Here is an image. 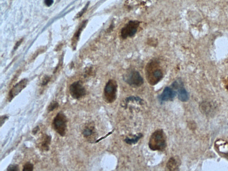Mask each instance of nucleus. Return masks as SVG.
Wrapping results in <instances>:
<instances>
[{"label":"nucleus","mask_w":228,"mask_h":171,"mask_svg":"<svg viewBox=\"0 0 228 171\" xmlns=\"http://www.w3.org/2000/svg\"><path fill=\"white\" fill-rule=\"evenodd\" d=\"M146 78L150 85H156L162 79L163 76L162 70L158 62L155 60L148 63L146 68Z\"/></svg>","instance_id":"obj_1"},{"label":"nucleus","mask_w":228,"mask_h":171,"mask_svg":"<svg viewBox=\"0 0 228 171\" xmlns=\"http://www.w3.org/2000/svg\"><path fill=\"white\" fill-rule=\"evenodd\" d=\"M148 144L150 149L153 151H162L165 149L166 140L162 130H157L152 133Z\"/></svg>","instance_id":"obj_2"},{"label":"nucleus","mask_w":228,"mask_h":171,"mask_svg":"<svg viewBox=\"0 0 228 171\" xmlns=\"http://www.w3.org/2000/svg\"><path fill=\"white\" fill-rule=\"evenodd\" d=\"M67 122V118L62 112L58 113L53 120V128L62 136H64L66 135Z\"/></svg>","instance_id":"obj_3"},{"label":"nucleus","mask_w":228,"mask_h":171,"mask_svg":"<svg viewBox=\"0 0 228 171\" xmlns=\"http://www.w3.org/2000/svg\"><path fill=\"white\" fill-rule=\"evenodd\" d=\"M117 84L114 80H110L107 83L104 90V98L108 103H112L116 99Z\"/></svg>","instance_id":"obj_4"},{"label":"nucleus","mask_w":228,"mask_h":171,"mask_svg":"<svg viewBox=\"0 0 228 171\" xmlns=\"http://www.w3.org/2000/svg\"><path fill=\"white\" fill-rule=\"evenodd\" d=\"M124 80L131 86L139 87L144 83V80L140 74L136 71H131L124 76Z\"/></svg>","instance_id":"obj_5"},{"label":"nucleus","mask_w":228,"mask_h":171,"mask_svg":"<svg viewBox=\"0 0 228 171\" xmlns=\"http://www.w3.org/2000/svg\"><path fill=\"white\" fill-rule=\"evenodd\" d=\"M140 22L138 21H131L121 29V36L124 39L132 37L136 34Z\"/></svg>","instance_id":"obj_6"},{"label":"nucleus","mask_w":228,"mask_h":171,"mask_svg":"<svg viewBox=\"0 0 228 171\" xmlns=\"http://www.w3.org/2000/svg\"><path fill=\"white\" fill-rule=\"evenodd\" d=\"M70 95L74 99H79L86 95V91L81 81H77L70 86Z\"/></svg>","instance_id":"obj_7"},{"label":"nucleus","mask_w":228,"mask_h":171,"mask_svg":"<svg viewBox=\"0 0 228 171\" xmlns=\"http://www.w3.org/2000/svg\"><path fill=\"white\" fill-rule=\"evenodd\" d=\"M172 86L178 90V98L182 102L187 101L189 100V94L183 86L182 83L180 81H176L172 84Z\"/></svg>","instance_id":"obj_8"},{"label":"nucleus","mask_w":228,"mask_h":171,"mask_svg":"<svg viewBox=\"0 0 228 171\" xmlns=\"http://www.w3.org/2000/svg\"><path fill=\"white\" fill-rule=\"evenodd\" d=\"M27 83V79H24L20 81L19 82L16 84L13 87L9 93V99L10 101L19 93L24 88L26 87Z\"/></svg>","instance_id":"obj_9"},{"label":"nucleus","mask_w":228,"mask_h":171,"mask_svg":"<svg viewBox=\"0 0 228 171\" xmlns=\"http://www.w3.org/2000/svg\"><path fill=\"white\" fill-rule=\"evenodd\" d=\"M175 92L170 87H166L164 88L162 93L160 96L161 101H167L172 100L175 96Z\"/></svg>","instance_id":"obj_10"},{"label":"nucleus","mask_w":228,"mask_h":171,"mask_svg":"<svg viewBox=\"0 0 228 171\" xmlns=\"http://www.w3.org/2000/svg\"><path fill=\"white\" fill-rule=\"evenodd\" d=\"M216 146L221 152L228 154V144L227 142L222 140H219L216 142Z\"/></svg>","instance_id":"obj_11"},{"label":"nucleus","mask_w":228,"mask_h":171,"mask_svg":"<svg viewBox=\"0 0 228 171\" xmlns=\"http://www.w3.org/2000/svg\"><path fill=\"white\" fill-rule=\"evenodd\" d=\"M51 136L46 135L42 144V147L44 150H45V151L49 150V145L51 144Z\"/></svg>","instance_id":"obj_12"},{"label":"nucleus","mask_w":228,"mask_h":171,"mask_svg":"<svg viewBox=\"0 0 228 171\" xmlns=\"http://www.w3.org/2000/svg\"><path fill=\"white\" fill-rule=\"evenodd\" d=\"M167 167L170 170H176L177 168V163L174 158L172 157L170 159L167 164Z\"/></svg>","instance_id":"obj_13"},{"label":"nucleus","mask_w":228,"mask_h":171,"mask_svg":"<svg viewBox=\"0 0 228 171\" xmlns=\"http://www.w3.org/2000/svg\"><path fill=\"white\" fill-rule=\"evenodd\" d=\"M142 136H143V135L142 134H138V135L135 136L134 138H131V139L129 138H126L125 140V141L127 144H135L137 143Z\"/></svg>","instance_id":"obj_14"},{"label":"nucleus","mask_w":228,"mask_h":171,"mask_svg":"<svg viewBox=\"0 0 228 171\" xmlns=\"http://www.w3.org/2000/svg\"><path fill=\"white\" fill-rule=\"evenodd\" d=\"M94 131L92 128H86L83 130L82 134L85 137H88L93 134Z\"/></svg>","instance_id":"obj_15"},{"label":"nucleus","mask_w":228,"mask_h":171,"mask_svg":"<svg viewBox=\"0 0 228 171\" xmlns=\"http://www.w3.org/2000/svg\"><path fill=\"white\" fill-rule=\"evenodd\" d=\"M59 104L58 102L56 101H53L50 103L49 106L48 107V110L49 111H52L58 107Z\"/></svg>","instance_id":"obj_16"},{"label":"nucleus","mask_w":228,"mask_h":171,"mask_svg":"<svg viewBox=\"0 0 228 171\" xmlns=\"http://www.w3.org/2000/svg\"><path fill=\"white\" fill-rule=\"evenodd\" d=\"M34 169V165L30 162H27L23 166V171H33Z\"/></svg>","instance_id":"obj_17"},{"label":"nucleus","mask_w":228,"mask_h":171,"mask_svg":"<svg viewBox=\"0 0 228 171\" xmlns=\"http://www.w3.org/2000/svg\"><path fill=\"white\" fill-rule=\"evenodd\" d=\"M86 21H84V22L82 23V24L81 25V27L79 28L78 31L76 33L75 35H74L75 38L78 39V37H79V36H80V34L81 33V32L82 31V29H83V28H84V27H85L86 25Z\"/></svg>","instance_id":"obj_18"},{"label":"nucleus","mask_w":228,"mask_h":171,"mask_svg":"<svg viewBox=\"0 0 228 171\" xmlns=\"http://www.w3.org/2000/svg\"><path fill=\"white\" fill-rule=\"evenodd\" d=\"M89 5V2H88V3H87V4L84 7V8H83L81 11H80V12H79L78 14H77V17H78V18L81 17L83 15V13L85 12V11H86L87 8H88Z\"/></svg>","instance_id":"obj_19"},{"label":"nucleus","mask_w":228,"mask_h":171,"mask_svg":"<svg viewBox=\"0 0 228 171\" xmlns=\"http://www.w3.org/2000/svg\"><path fill=\"white\" fill-rule=\"evenodd\" d=\"M18 166L16 165H10L7 168L8 171H18Z\"/></svg>","instance_id":"obj_20"},{"label":"nucleus","mask_w":228,"mask_h":171,"mask_svg":"<svg viewBox=\"0 0 228 171\" xmlns=\"http://www.w3.org/2000/svg\"><path fill=\"white\" fill-rule=\"evenodd\" d=\"M50 80V77H48V76H45V78H44V79H43L42 85H43V86L47 85L49 83Z\"/></svg>","instance_id":"obj_21"},{"label":"nucleus","mask_w":228,"mask_h":171,"mask_svg":"<svg viewBox=\"0 0 228 171\" xmlns=\"http://www.w3.org/2000/svg\"><path fill=\"white\" fill-rule=\"evenodd\" d=\"M53 0H45V4L47 6H50L53 4Z\"/></svg>","instance_id":"obj_22"},{"label":"nucleus","mask_w":228,"mask_h":171,"mask_svg":"<svg viewBox=\"0 0 228 171\" xmlns=\"http://www.w3.org/2000/svg\"><path fill=\"white\" fill-rule=\"evenodd\" d=\"M23 39H21L15 45V46L14 47V50H16L17 49V48L20 45L21 43H22L23 42Z\"/></svg>","instance_id":"obj_23"},{"label":"nucleus","mask_w":228,"mask_h":171,"mask_svg":"<svg viewBox=\"0 0 228 171\" xmlns=\"http://www.w3.org/2000/svg\"><path fill=\"white\" fill-rule=\"evenodd\" d=\"M39 127L37 126V127H36V128H35L34 129L33 131V133H34V134H36L37 132H38V131H39Z\"/></svg>","instance_id":"obj_24"}]
</instances>
